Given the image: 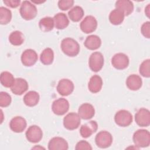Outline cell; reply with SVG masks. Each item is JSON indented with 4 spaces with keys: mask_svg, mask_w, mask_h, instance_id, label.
Masks as SVG:
<instances>
[{
    "mask_svg": "<svg viewBox=\"0 0 150 150\" xmlns=\"http://www.w3.org/2000/svg\"><path fill=\"white\" fill-rule=\"evenodd\" d=\"M60 47L62 52L70 57L76 56L80 52V45L78 42L71 38H66L62 40Z\"/></svg>",
    "mask_w": 150,
    "mask_h": 150,
    "instance_id": "1",
    "label": "cell"
},
{
    "mask_svg": "<svg viewBox=\"0 0 150 150\" xmlns=\"http://www.w3.org/2000/svg\"><path fill=\"white\" fill-rule=\"evenodd\" d=\"M132 140L135 146L138 148L148 147L150 144L149 132L146 129H138L134 133Z\"/></svg>",
    "mask_w": 150,
    "mask_h": 150,
    "instance_id": "2",
    "label": "cell"
},
{
    "mask_svg": "<svg viewBox=\"0 0 150 150\" xmlns=\"http://www.w3.org/2000/svg\"><path fill=\"white\" fill-rule=\"evenodd\" d=\"M19 12L23 19L30 21L36 16L38 10L36 6L30 1H24L21 5Z\"/></svg>",
    "mask_w": 150,
    "mask_h": 150,
    "instance_id": "3",
    "label": "cell"
},
{
    "mask_svg": "<svg viewBox=\"0 0 150 150\" xmlns=\"http://www.w3.org/2000/svg\"><path fill=\"white\" fill-rule=\"evenodd\" d=\"M104 59L103 54L98 52H93L88 59L90 69L94 72L99 71L104 66Z\"/></svg>",
    "mask_w": 150,
    "mask_h": 150,
    "instance_id": "4",
    "label": "cell"
},
{
    "mask_svg": "<svg viewBox=\"0 0 150 150\" xmlns=\"http://www.w3.org/2000/svg\"><path fill=\"white\" fill-rule=\"evenodd\" d=\"M114 121L120 127H128L132 122V115L129 111L126 110H121L115 114Z\"/></svg>",
    "mask_w": 150,
    "mask_h": 150,
    "instance_id": "5",
    "label": "cell"
},
{
    "mask_svg": "<svg viewBox=\"0 0 150 150\" xmlns=\"http://www.w3.org/2000/svg\"><path fill=\"white\" fill-rule=\"evenodd\" d=\"M95 142L98 147L107 148L112 144V136L107 131H101L96 135Z\"/></svg>",
    "mask_w": 150,
    "mask_h": 150,
    "instance_id": "6",
    "label": "cell"
},
{
    "mask_svg": "<svg viewBox=\"0 0 150 150\" xmlns=\"http://www.w3.org/2000/svg\"><path fill=\"white\" fill-rule=\"evenodd\" d=\"M80 124V117L76 112H70L63 118V125L65 128L69 130L77 129Z\"/></svg>",
    "mask_w": 150,
    "mask_h": 150,
    "instance_id": "7",
    "label": "cell"
},
{
    "mask_svg": "<svg viewBox=\"0 0 150 150\" xmlns=\"http://www.w3.org/2000/svg\"><path fill=\"white\" fill-rule=\"evenodd\" d=\"M69 109V103L66 98H59L54 100L52 105V110L54 114L63 115Z\"/></svg>",
    "mask_w": 150,
    "mask_h": 150,
    "instance_id": "8",
    "label": "cell"
},
{
    "mask_svg": "<svg viewBox=\"0 0 150 150\" xmlns=\"http://www.w3.org/2000/svg\"><path fill=\"white\" fill-rule=\"evenodd\" d=\"M25 136L28 141L32 143L39 142L43 137V132L41 128L36 125L30 126L26 131Z\"/></svg>",
    "mask_w": 150,
    "mask_h": 150,
    "instance_id": "9",
    "label": "cell"
},
{
    "mask_svg": "<svg viewBox=\"0 0 150 150\" xmlns=\"http://www.w3.org/2000/svg\"><path fill=\"white\" fill-rule=\"evenodd\" d=\"M80 27L84 33H90L96 30L97 27V21L93 16L88 15L80 22Z\"/></svg>",
    "mask_w": 150,
    "mask_h": 150,
    "instance_id": "10",
    "label": "cell"
},
{
    "mask_svg": "<svg viewBox=\"0 0 150 150\" xmlns=\"http://www.w3.org/2000/svg\"><path fill=\"white\" fill-rule=\"evenodd\" d=\"M129 60L128 57L124 53H118L114 54L111 59L112 66L118 70L126 69L129 65Z\"/></svg>",
    "mask_w": 150,
    "mask_h": 150,
    "instance_id": "11",
    "label": "cell"
},
{
    "mask_svg": "<svg viewBox=\"0 0 150 150\" xmlns=\"http://www.w3.org/2000/svg\"><path fill=\"white\" fill-rule=\"evenodd\" d=\"M135 120L140 127H148L150 125V111L145 108H140L135 115Z\"/></svg>",
    "mask_w": 150,
    "mask_h": 150,
    "instance_id": "12",
    "label": "cell"
},
{
    "mask_svg": "<svg viewBox=\"0 0 150 150\" xmlns=\"http://www.w3.org/2000/svg\"><path fill=\"white\" fill-rule=\"evenodd\" d=\"M74 84L69 79H61L57 86V91L63 96H67L72 93L74 90Z\"/></svg>",
    "mask_w": 150,
    "mask_h": 150,
    "instance_id": "13",
    "label": "cell"
},
{
    "mask_svg": "<svg viewBox=\"0 0 150 150\" xmlns=\"http://www.w3.org/2000/svg\"><path fill=\"white\" fill-rule=\"evenodd\" d=\"M21 59L22 63L25 66L30 67L34 65L38 61V54L34 50L28 49L22 53Z\"/></svg>",
    "mask_w": 150,
    "mask_h": 150,
    "instance_id": "14",
    "label": "cell"
},
{
    "mask_svg": "<svg viewBox=\"0 0 150 150\" xmlns=\"http://www.w3.org/2000/svg\"><path fill=\"white\" fill-rule=\"evenodd\" d=\"M29 88V85L26 80L22 78H16L11 87V91L15 95L21 96L25 93Z\"/></svg>",
    "mask_w": 150,
    "mask_h": 150,
    "instance_id": "15",
    "label": "cell"
},
{
    "mask_svg": "<svg viewBox=\"0 0 150 150\" xmlns=\"http://www.w3.org/2000/svg\"><path fill=\"white\" fill-rule=\"evenodd\" d=\"M27 123L25 119L21 116L13 117L9 122L11 129L16 133L23 132L26 128Z\"/></svg>",
    "mask_w": 150,
    "mask_h": 150,
    "instance_id": "16",
    "label": "cell"
},
{
    "mask_svg": "<svg viewBox=\"0 0 150 150\" xmlns=\"http://www.w3.org/2000/svg\"><path fill=\"white\" fill-rule=\"evenodd\" d=\"M68 148V143L66 139L59 137L52 138L48 143L49 150H67Z\"/></svg>",
    "mask_w": 150,
    "mask_h": 150,
    "instance_id": "17",
    "label": "cell"
},
{
    "mask_svg": "<svg viewBox=\"0 0 150 150\" xmlns=\"http://www.w3.org/2000/svg\"><path fill=\"white\" fill-rule=\"evenodd\" d=\"M98 129V124L96 121H90L81 125L80 134L83 138H86L96 132Z\"/></svg>",
    "mask_w": 150,
    "mask_h": 150,
    "instance_id": "18",
    "label": "cell"
},
{
    "mask_svg": "<svg viewBox=\"0 0 150 150\" xmlns=\"http://www.w3.org/2000/svg\"><path fill=\"white\" fill-rule=\"evenodd\" d=\"M78 114L82 119L89 120L94 117L95 114V109L91 104L84 103L79 107Z\"/></svg>",
    "mask_w": 150,
    "mask_h": 150,
    "instance_id": "19",
    "label": "cell"
},
{
    "mask_svg": "<svg viewBox=\"0 0 150 150\" xmlns=\"http://www.w3.org/2000/svg\"><path fill=\"white\" fill-rule=\"evenodd\" d=\"M142 84V80L140 76L137 74L129 75L126 80V86L131 90H139Z\"/></svg>",
    "mask_w": 150,
    "mask_h": 150,
    "instance_id": "20",
    "label": "cell"
},
{
    "mask_svg": "<svg viewBox=\"0 0 150 150\" xmlns=\"http://www.w3.org/2000/svg\"><path fill=\"white\" fill-rule=\"evenodd\" d=\"M115 8L122 11L125 16H128L134 11L132 2L128 0H119L115 2Z\"/></svg>",
    "mask_w": 150,
    "mask_h": 150,
    "instance_id": "21",
    "label": "cell"
},
{
    "mask_svg": "<svg viewBox=\"0 0 150 150\" xmlns=\"http://www.w3.org/2000/svg\"><path fill=\"white\" fill-rule=\"evenodd\" d=\"M84 45L87 49L94 50L101 46V40L99 36L95 35H91L86 38Z\"/></svg>",
    "mask_w": 150,
    "mask_h": 150,
    "instance_id": "22",
    "label": "cell"
},
{
    "mask_svg": "<svg viewBox=\"0 0 150 150\" xmlns=\"http://www.w3.org/2000/svg\"><path fill=\"white\" fill-rule=\"evenodd\" d=\"M103 86V80L98 75L93 76L88 82V88L90 92L93 93H97L99 92Z\"/></svg>",
    "mask_w": 150,
    "mask_h": 150,
    "instance_id": "23",
    "label": "cell"
},
{
    "mask_svg": "<svg viewBox=\"0 0 150 150\" xmlns=\"http://www.w3.org/2000/svg\"><path fill=\"white\" fill-rule=\"evenodd\" d=\"M39 94L35 91H29L23 97V102L28 107H34L39 101Z\"/></svg>",
    "mask_w": 150,
    "mask_h": 150,
    "instance_id": "24",
    "label": "cell"
},
{
    "mask_svg": "<svg viewBox=\"0 0 150 150\" xmlns=\"http://www.w3.org/2000/svg\"><path fill=\"white\" fill-rule=\"evenodd\" d=\"M54 26L57 29H64L67 28L69 24V20L64 13H58L54 17Z\"/></svg>",
    "mask_w": 150,
    "mask_h": 150,
    "instance_id": "25",
    "label": "cell"
},
{
    "mask_svg": "<svg viewBox=\"0 0 150 150\" xmlns=\"http://www.w3.org/2000/svg\"><path fill=\"white\" fill-rule=\"evenodd\" d=\"M124 14L118 9L112 10L109 15V21L112 25H119L122 23L124 19Z\"/></svg>",
    "mask_w": 150,
    "mask_h": 150,
    "instance_id": "26",
    "label": "cell"
},
{
    "mask_svg": "<svg viewBox=\"0 0 150 150\" xmlns=\"http://www.w3.org/2000/svg\"><path fill=\"white\" fill-rule=\"evenodd\" d=\"M54 26L53 18L47 16L42 18L39 22V26L40 29L45 32H50L53 30Z\"/></svg>",
    "mask_w": 150,
    "mask_h": 150,
    "instance_id": "27",
    "label": "cell"
},
{
    "mask_svg": "<svg viewBox=\"0 0 150 150\" xmlns=\"http://www.w3.org/2000/svg\"><path fill=\"white\" fill-rule=\"evenodd\" d=\"M40 60L42 64L45 65L51 64L54 60V53L51 48L45 49L40 54Z\"/></svg>",
    "mask_w": 150,
    "mask_h": 150,
    "instance_id": "28",
    "label": "cell"
},
{
    "mask_svg": "<svg viewBox=\"0 0 150 150\" xmlns=\"http://www.w3.org/2000/svg\"><path fill=\"white\" fill-rule=\"evenodd\" d=\"M84 10L80 6H75L68 12V15L70 20L73 22L80 21L84 16Z\"/></svg>",
    "mask_w": 150,
    "mask_h": 150,
    "instance_id": "29",
    "label": "cell"
},
{
    "mask_svg": "<svg viewBox=\"0 0 150 150\" xmlns=\"http://www.w3.org/2000/svg\"><path fill=\"white\" fill-rule=\"evenodd\" d=\"M9 42L14 46H20L24 41V37L23 33L19 30L12 32L9 36Z\"/></svg>",
    "mask_w": 150,
    "mask_h": 150,
    "instance_id": "30",
    "label": "cell"
},
{
    "mask_svg": "<svg viewBox=\"0 0 150 150\" xmlns=\"http://www.w3.org/2000/svg\"><path fill=\"white\" fill-rule=\"evenodd\" d=\"M15 79H14L12 74L9 71H2L1 74V83L5 87H11L15 81Z\"/></svg>",
    "mask_w": 150,
    "mask_h": 150,
    "instance_id": "31",
    "label": "cell"
},
{
    "mask_svg": "<svg viewBox=\"0 0 150 150\" xmlns=\"http://www.w3.org/2000/svg\"><path fill=\"white\" fill-rule=\"evenodd\" d=\"M12 19L11 11L5 7H0V23L1 25H6L9 23Z\"/></svg>",
    "mask_w": 150,
    "mask_h": 150,
    "instance_id": "32",
    "label": "cell"
},
{
    "mask_svg": "<svg viewBox=\"0 0 150 150\" xmlns=\"http://www.w3.org/2000/svg\"><path fill=\"white\" fill-rule=\"evenodd\" d=\"M139 73L141 76L145 77H150V60L146 59L144 60L140 64L139 69Z\"/></svg>",
    "mask_w": 150,
    "mask_h": 150,
    "instance_id": "33",
    "label": "cell"
},
{
    "mask_svg": "<svg viewBox=\"0 0 150 150\" xmlns=\"http://www.w3.org/2000/svg\"><path fill=\"white\" fill-rule=\"evenodd\" d=\"M11 96L6 92L1 91L0 93V106L1 107H6L11 103Z\"/></svg>",
    "mask_w": 150,
    "mask_h": 150,
    "instance_id": "34",
    "label": "cell"
},
{
    "mask_svg": "<svg viewBox=\"0 0 150 150\" xmlns=\"http://www.w3.org/2000/svg\"><path fill=\"white\" fill-rule=\"evenodd\" d=\"M74 4L73 0H60L58 2V6L62 11H67L71 8Z\"/></svg>",
    "mask_w": 150,
    "mask_h": 150,
    "instance_id": "35",
    "label": "cell"
},
{
    "mask_svg": "<svg viewBox=\"0 0 150 150\" xmlns=\"http://www.w3.org/2000/svg\"><path fill=\"white\" fill-rule=\"evenodd\" d=\"M75 149L76 150H91L92 147L87 141L81 140L77 143Z\"/></svg>",
    "mask_w": 150,
    "mask_h": 150,
    "instance_id": "36",
    "label": "cell"
},
{
    "mask_svg": "<svg viewBox=\"0 0 150 150\" xmlns=\"http://www.w3.org/2000/svg\"><path fill=\"white\" fill-rule=\"evenodd\" d=\"M141 31L145 38H150V22L149 21L145 22L142 25Z\"/></svg>",
    "mask_w": 150,
    "mask_h": 150,
    "instance_id": "37",
    "label": "cell"
},
{
    "mask_svg": "<svg viewBox=\"0 0 150 150\" xmlns=\"http://www.w3.org/2000/svg\"><path fill=\"white\" fill-rule=\"evenodd\" d=\"M3 2L6 6L12 8H17L21 3L20 0H4Z\"/></svg>",
    "mask_w": 150,
    "mask_h": 150,
    "instance_id": "38",
    "label": "cell"
},
{
    "mask_svg": "<svg viewBox=\"0 0 150 150\" xmlns=\"http://www.w3.org/2000/svg\"><path fill=\"white\" fill-rule=\"evenodd\" d=\"M145 13L146 15L148 17L149 16V4H148V5L146 6V8H145Z\"/></svg>",
    "mask_w": 150,
    "mask_h": 150,
    "instance_id": "39",
    "label": "cell"
}]
</instances>
